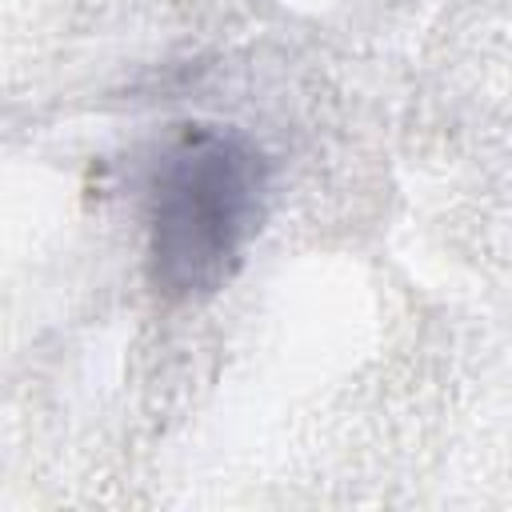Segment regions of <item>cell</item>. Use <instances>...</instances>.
I'll return each mask as SVG.
<instances>
[{
    "label": "cell",
    "mask_w": 512,
    "mask_h": 512,
    "mask_svg": "<svg viewBox=\"0 0 512 512\" xmlns=\"http://www.w3.org/2000/svg\"><path fill=\"white\" fill-rule=\"evenodd\" d=\"M268 204V164L232 128L188 124L148 172V276L172 300L212 296L240 268Z\"/></svg>",
    "instance_id": "6da1fadb"
}]
</instances>
